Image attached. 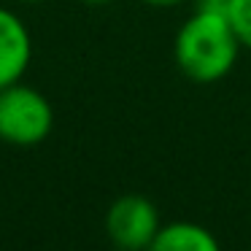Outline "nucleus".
<instances>
[{"label":"nucleus","instance_id":"nucleus-1","mask_svg":"<svg viewBox=\"0 0 251 251\" xmlns=\"http://www.w3.org/2000/svg\"><path fill=\"white\" fill-rule=\"evenodd\" d=\"M240 41L227 14L195 11L178 27L173 41V57L178 71L197 84L222 81L232 73L240 54Z\"/></svg>","mask_w":251,"mask_h":251},{"label":"nucleus","instance_id":"nucleus-2","mask_svg":"<svg viewBox=\"0 0 251 251\" xmlns=\"http://www.w3.org/2000/svg\"><path fill=\"white\" fill-rule=\"evenodd\" d=\"M54 127L49 98L30 84H8L0 89V141L11 146H38Z\"/></svg>","mask_w":251,"mask_h":251},{"label":"nucleus","instance_id":"nucleus-3","mask_svg":"<svg viewBox=\"0 0 251 251\" xmlns=\"http://www.w3.org/2000/svg\"><path fill=\"white\" fill-rule=\"evenodd\" d=\"M159 227V211L146 195L116 197L105 213V232L119 251H146Z\"/></svg>","mask_w":251,"mask_h":251},{"label":"nucleus","instance_id":"nucleus-4","mask_svg":"<svg viewBox=\"0 0 251 251\" xmlns=\"http://www.w3.org/2000/svg\"><path fill=\"white\" fill-rule=\"evenodd\" d=\"M33 60V35L19 14L0 6V89L22 81Z\"/></svg>","mask_w":251,"mask_h":251},{"label":"nucleus","instance_id":"nucleus-5","mask_svg":"<svg viewBox=\"0 0 251 251\" xmlns=\"http://www.w3.org/2000/svg\"><path fill=\"white\" fill-rule=\"evenodd\" d=\"M146 251H222V243L208 227L181 219L162 224Z\"/></svg>","mask_w":251,"mask_h":251},{"label":"nucleus","instance_id":"nucleus-6","mask_svg":"<svg viewBox=\"0 0 251 251\" xmlns=\"http://www.w3.org/2000/svg\"><path fill=\"white\" fill-rule=\"evenodd\" d=\"M227 19L238 35L240 46L251 51V0H229Z\"/></svg>","mask_w":251,"mask_h":251},{"label":"nucleus","instance_id":"nucleus-7","mask_svg":"<svg viewBox=\"0 0 251 251\" xmlns=\"http://www.w3.org/2000/svg\"><path fill=\"white\" fill-rule=\"evenodd\" d=\"M229 0H195V11H211V14H227Z\"/></svg>","mask_w":251,"mask_h":251},{"label":"nucleus","instance_id":"nucleus-8","mask_svg":"<svg viewBox=\"0 0 251 251\" xmlns=\"http://www.w3.org/2000/svg\"><path fill=\"white\" fill-rule=\"evenodd\" d=\"M146 6H154V8H173V6H181L186 0H141Z\"/></svg>","mask_w":251,"mask_h":251},{"label":"nucleus","instance_id":"nucleus-9","mask_svg":"<svg viewBox=\"0 0 251 251\" xmlns=\"http://www.w3.org/2000/svg\"><path fill=\"white\" fill-rule=\"evenodd\" d=\"M81 3H87V6H108L114 0H81Z\"/></svg>","mask_w":251,"mask_h":251},{"label":"nucleus","instance_id":"nucleus-10","mask_svg":"<svg viewBox=\"0 0 251 251\" xmlns=\"http://www.w3.org/2000/svg\"><path fill=\"white\" fill-rule=\"evenodd\" d=\"M19 3H41V0H19Z\"/></svg>","mask_w":251,"mask_h":251}]
</instances>
